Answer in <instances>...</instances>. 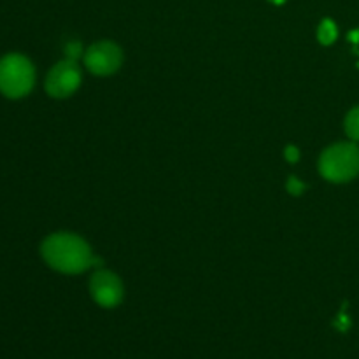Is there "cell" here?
<instances>
[{
	"instance_id": "obj_2",
	"label": "cell",
	"mask_w": 359,
	"mask_h": 359,
	"mask_svg": "<svg viewBox=\"0 0 359 359\" xmlns=\"http://www.w3.org/2000/svg\"><path fill=\"white\" fill-rule=\"evenodd\" d=\"M319 170L332 182L351 181L359 174V149L349 142L328 147L319 160Z\"/></svg>"
},
{
	"instance_id": "obj_7",
	"label": "cell",
	"mask_w": 359,
	"mask_h": 359,
	"mask_svg": "<svg viewBox=\"0 0 359 359\" xmlns=\"http://www.w3.org/2000/svg\"><path fill=\"white\" fill-rule=\"evenodd\" d=\"M318 37L323 44H333L337 41V27L332 20H325L321 25H319Z\"/></svg>"
},
{
	"instance_id": "obj_5",
	"label": "cell",
	"mask_w": 359,
	"mask_h": 359,
	"mask_svg": "<svg viewBox=\"0 0 359 359\" xmlns=\"http://www.w3.org/2000/svg\"><path fill=\"white\" fill-rule=\"evenodd\" d=\"M84 63L90 72L97 74V76H109L121 67L123 53L114 42L102 41L88 49L84 55Z\"/></svg>"
},
{
	"instance_id": "obj_10",
	"label": "cell",
	"mask_w": 359,
	"mask_h": 359,
	"mask_svg": "<svg viewBox=\"0 0 359 359\" xmlns=\"http://www.w3.org/2000/svg\"><path fill=\"white\" fill-rule=\"evenodd\" d=\"M286 158L290 161H297L298 160V149H297V147H287V149H286Z\"/></svg>"
},
{
	"instance_id": "obj_11",
	"label": "cell",
	"mask_w": 359,
	"mask_h": 359,
	"mask_svg": "<svg viewBox=\"0 0 359 359\" xmlns=\"http://www.w3.org/2000/svg\"><path fill=\"white\" fill-rule=\"evenodd\" d=\"M272 2H273V4H283L284 0H272Z\"/></svg>"
},
{
	"instance_id": "obj_1",
	"label": "cell",
	"mask_w": 359,
	"mask_h": 359,
	"mask_svg": "<svg viewBox=\"0 0 359 359\" xmlns=\"http://www.w3.org/2000/svg\"><path fill=\"white\" fill-rule=\"evenodd\" d=\"M41 251L46 263L62 273H81L93 263L90 245L74 233L49 235Z\"/></svg>"
},
{
	"instance_id": "obj_9",
	"label": "cell",
	"mask_w": 359,
	"mask_h": 359,
	"mask_svg": "<svg viewBox=\"0 0 359 359\" xmlns=\"http://www.w3.org/2000/svg\"><path fill=\"white\" fill-rule=\"evenodd\" d=\"M305 186L302 184V182H298L297 177H291L290 179V191L294 193V195H300L302 191H304Z\"/></svg>"
},
{
	"instance_id": "obj_4",
	"label": "cell",
	"mask_w": 359,
	"mask_h": 359,
	"mask_svg": "<svg viewBox=\"0 0 359 359\" xmlns=\"http://www.w3.org/2000/svg\"><path fill=\"white\" fill-rule=\"evenodd\" d=\"M81 84V70L76 60H63L49 70L46 77V91L55 98L70 97Z\"/></svg>"
},
{
	"instance_id": "obj_8",
	"label": "cell",
	"mask_w": 359,
	"mask_h": 359,
	"mask_svg": "<svg viewBox=\"0 0 359 359\" xmlns=\"http://www.w3.org/2000/svg\"><path fill=\"white\" fill-rule=\"evenodd\" d=\"M346 133L353 140H359V107H354L346 118Z\"/></svg>"
},
{
	"instance_id": "obj_6",
	"label": "cell",
	"mask_w": 359,
	"mask_h": 359,
	"mask_svg": "<svg viewBox=\"0 0 359 359\" xmlns=\"http://www.w3.org/2000/svg\"><path fill=\"white\" fill-rule=\"evenodd\" d=\"M90 290L93 300L105 309H112L119 305L123 297H125V290H123L119 277L116 273L109 272V270H100V272L91 277Z\"/></svg>"
},
{
	"instance_id": "obj_3",
	"label": "cell",
	"mask_w": 359,
	"mask_h": 359,
	"mask_svg": "<svg viewBox=\"0 0 359 359\" xmlns=\"http://www.w3.org/2000/svg\"><path fill=\"white\" fill-rule=\"evenodd\" d=\"M35 72L30 60L21 55H7L0 60V93L21 98L34 88Z\"/></svg>"
}]
</instances>
